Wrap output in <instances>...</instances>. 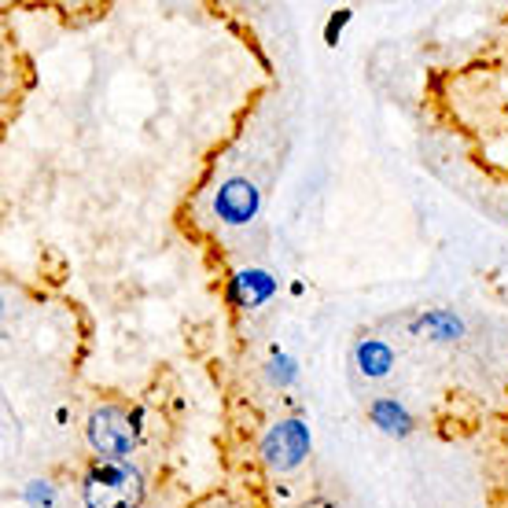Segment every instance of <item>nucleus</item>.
Listing matches in <instances>:
<instances>
[{
	"mask_svg": "<svg viewBox=\"0 0 508 508\" xmlns=\"http://www.w3.org/2000/svg\"><path fill=\"white\" fill-rule=\"evenodd\" d=\"M85 508H140L144 501V475L125 461H107L89 468L82 483Z\"/></svg>",
	"mask_w": 508,
	"mask_h": 508,
	"instance_id": "nucleus-1",
	"label": "nucleus"
},
{
	"mask_svg": "<svg viewBox=\"0 0 508 508\" xmlns=\"http://www.w3.org/2000/svg\"><path fill=\"white\" fill-rule=\"evenodd\" d=\"M136 416H125L118 405H100L89 413L85 420V439L96 453L111 457V461H125L136 450Z\"/></svg>",
	"mask_w": 508,
	"mask_h": 508,
	"instance_id": "nucleus-2",
	"label": "nucleus"
},
{
	"mask_svg": "<svg viewBox=\"0 0 508 508\" xmlns=\"http://www.w3.org/2000/svg\"><path fill=\"white\" fill-rule=\"evenodd\" d=\"M310 427L303 420H280L265 431L262 439V461L273 468V472H292L306 461L310 453Z\"/></svg>",
	"mask_w": 508,
	"mask_h": 508,
	"instance_id": "nucleus-3",
	"label": "nucleus"
},
{
	"mask_svg": "<svg viewBox=\"0 0 508 508\" xmlns=\"http://www.w3.org/2000/svg\"><path fill=\"white\" fill-rule=\"evenodd\" d=\"M258 206H262V192L247 177L225 181L222 188H217V195H214V214H217V222H225V225H247V222H254Z\"/></svg>",
	"mask_w": 508,
	"mask_h": 508,
	"instance_id": "nucleus-4",
	"label": "nucleus"
},
{
	"mask_svg": "<svg viewBox=\"0 0 508 508\" xmlns=\"http://www.w3.org/2000/svg\"><path fill=\"white\" fill-rule=\"evenodd\" d=\"M273 295H276V276L265 273V269H240L233 276V287H229V299L236 306H247V310L262 306Z\"/></svg>",
	"mask_w": 508,
	"mask_h": 508,
	"instance_id": "nucleus-5",
	"label": "nucleus"
},
{
	"mask_svg": "<svg viewBox=\"0 0 508 508\" xmlns=\"http://www.w3.org/2000/svg\"><path fill=\"white\" fill-rule=\"evenodd\" d=\"M369 416H373V423H376L383 434H394V439H405V434L413 431V416H409L405 405L394 402V398H380V402H373Z\"/></svg>",
	"mask_w": 508,
	"mask_h": 508,
	"instance_id": "nucleus-6",
	"label": "nucleus"
},
{
	"mask_svg": "<svg viewBox=\"0 0 508 508\" xmlns=\"http://www.w3.org/2000/svg\"><path fill=\"white\" fill-rule=\"evenodd\" d=\"M354 357H357V369L365 373L369 380L387 376V373H391V365H394V350H391L387 343H380V339H365V343H357Z\"/></svg>",
	"mask_w": 508,
	"mask_h": 508,
	"instance_id": "nucleus-7",
	"label": "nucleus"
},
{
	"mask_svg": "<svg viewBox=\"0 0 508 508\" xmlns=\"http://www.w3.org/2000/svg\"><path fill=\"white\" fill-rule=\"evenodd\" d=\"M413 328H416V332H423V335H431V339H443V343H450V339H461V335H464V324H461L450 310H431V314H423Z\"/></svg>",
	"mask_w": 508,
	"mask_h": 508,
	"instance_id": "nucleus-8",
	"label": "nucleus"
},
{
	"mask_svg": "<svg viewBox=\"0 0 508 508\" xmlns=\"http://www.w3.org/2000/svg\"><path fill=\"white\" fill-rule=\"evenodd\" d=\"M265 376H269L273 383H280V387H284V383H292V380L299 376V365H295L292 357H284V354H280V357H273V361H269Z\"/></svg>",
	"mask_w": 508,
	"mask_h": 508,
	"instance_id": "nucleus-9",
	"label": "nucleus"
},
{
	"mask_svg": "<svg viewBox=\"0 0 508 508\" xmlns=\"http://www.w3.org/2000/svg\"><path fill=\"white\" fill-rule=\"evenodd\" d=\"M350 19H354V8H339V12L324 23V41H328L332 48L339 45V37H343V30H346V23H350Z\"/></svg>",
	"mask_w": 508,
	"mask_h": 508,
	"instance_id": "nucleus-10",
	"label": "nucleus"
},
{
	"mask_svg": "<svg viewBox=\"0 0 508 508\" xmlns=\"http://www.w3.org/2000/svg\"><path fill=\"white\" fill-rule=\"evenodd\" d=\"M26 501H30V504L48 508V504H52V486H48L45 479H34V483L26 486Z\"/></svg>",
	"mask_w": 508,
	"mask_h": 508,
	"instance_id": "nucleus-11",
	"label": "nucleus"
}]
</instances>
